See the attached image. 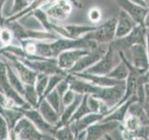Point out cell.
<instances>
[{
  "label": "cell",
  "instance_id": "1",
  "mask_svg": "<svg viewBox=\"0 0 149 140\" xmlns=\"http://www.w3.org/2000/svg\"><path fill=\"white\" fill-rule=\"evenodd\" d=\"M9 139L19 140H44L54 139L50 135L45 134L36 129L32 121L23 115L17 121L15 126L9 132Z\"/></svg>",
  "mask_w": 149,
  "mask_h": 140
},
{
  "label": "cell",
  "instance_id": "2",
  "mask_svg": "<svg viewBox=\"0 0 149 140\" xmlns=\"http://www.w3.org/2000/svg\"><path fill=\"white\" fill-rule=\"evenodd\" d=\"M121 61L120 52L114 49V47L109 44L108 50L102 57L96 62L91 67H88L86 71L87 73L94 74V75H108L110 71L116 64Z\"/></svg>",
  "mask_w": 149,
  "mask_h": 140
},
{
  "label": "cell",
  "instance_id": "3",
  "mask_svg": "<svg viewBox=\"0 0 149 140\" xmlns=\"http://www.w3.org/2000/svg\"><path fill=\"white\" fill-rule=\"evenodd\" d=\"M122 53L128 62L141 74L149 70V60L146 44H135Z\"/></svg>",
  "mask_w": 149,
  "mask_h": 140
},
{
  "label": "cell",
  "instance_id": "4",
  "mask_svg": "<svg viewBox=\"0 0 149 140\" xmlns=\"http://www.w3.org/2000/svg\"><path fill=\"white\" fill-rule=\"evenodd\" d=\"M126 91V80H120L118 84L113 86L102 87L101 92L97 95H94L101 99L109 107V113L118 107L120 101L125 94ZM108 113V114H109Z\"/></svg>",
  "mask_w": 149,
  "mask_h": 140
},
{
  "label": "cell",
  "instance_id": "5",
  "mask_svg": "<svg viewBox=\"0 0 149 140\" xmlns=\"http://www.w3.org/2000/svg\"><path fill=\"white\" fill-rule=\"evenodd\" d=\"M146 30L143 25L137 24L132 31L127 36L119 38H115L111 42V45L118 51H125L135 44H146Z\"/></svg>",
  "mask_w": 149,
  "mask_h": 140
},
{
  "label": "cell",
  "instance_id": "6",
  "mask_svg": "<svg viewBox=\"0 0 149 140\" xmlns=\"http://www.w3.org/2000/svg\"><path fill=\"white\" fill-rule=\"evenodd\" d=\"M23 63H24L28 67H30L34 71L37 73H43L50 76L53 74H62L66 76L68 74L66 71L61 68L58 65L57 58H44L41 57L38 59L28 60L20 58Z\"/></svg>",
  "mask_w": 149,
  "mask_h": 140
},
{
  "label": "cell",
  "instance_id": "7",
  "mask_svg": "<svg viewBox=\"0 0 149 140\" xmlns=\"http://www.w3.org/2000/svg\"><path fill=\"white\" fill-rule=\"evenodd\" d=\"M109 44H107V43L99 44L94 50H88L85 55H83L82 57L74 64V66L70 69L67 73L74 74V73H80V72L86 71L88 67H91V65H93L96 62H98V61L105 54L107 50H108Z\"/></svg>",
  "mask_w": 149,
  "mask_h": 140
},
{
  "label": "cell",
  "instance_id": "8",
  "mask_svg": "<svg viewBox=\"0 0 149 140\" xmlns=\"http://www.w3.org/2000/svg\"><path fill=\"white\" fill-rule=\"evenodd\" d=\"M0 90L22 110L31 108L32 107L24 100V98L10 85V83H9L8 78L7 65H6V63H5V61H0Z\"/></svg>",
  "mask_w": 149,
  "mask_h": 140
},
{
  "label": "cell",
  "instance_id": "9",
  "mask_svg": "<svg viewBox=\"0 0 149 140\" xmlns=\"http://www.w3.org/2000/svg\"><path fill=\"white\" fill-rule=\"evenodd\" d=\"M1 54L7 60V62L11 65V67L15 70V72L18 74V76L20 77L23 83L35 84L36 76L38 73L28 67L20 58H18L17 56L13 55L12 53L4 51V52H0V55Z\"/></svg>",
  "mask_w": 149,
  "mask_h": 140
},
{
  "label": "cell",
  "instance_id": "10",
  "mask_svg": "<svg viewBox=\"0 0 149 140\" xmlns=\"http://www.w3.org/2000/svg\"><path fill=\"white\" fill-rule=\"evenodd\" d=\"M73 7L74 5L70 0H52L42 7V8H45L44 10L49 19L63 22L71 14Z\"/></svg>",
  "mask_w": 149,
  "mask_h": 140
},
{
  "label": "cell",
  "instance_id": "11",
  "mask_svg": "<svg viewBox=\"0 0 149 140\" xmlns=\"http://www.w3.org/2000/svg\"><path fill=\"white\" fill-rule=\"evenodd\" d=\"M116 16H114L104 22L102 24L97 25V28L94 31L88 33V36L98 44H109L116 38Z\"/></svg>",
  "mask_w": 149,
  "mask_h": 140
},
{
  "label": "cell",
  "instance_id": "12",
  "mask_svg": "<svg viewBox=\"0 0 149 140\" xmlns=\"http://www.w3.org/2000/svg\"><path fill=\"white\" fill-rule=\"evenodd\" d=\"M121 123L116 120H100L88 126L87 130V140H100L104 139V137L111 131L119 126Z\"/></svg>",
  "mask_w": 149,
  "mask_h": 140
},
{
  "label": "cell",
  "instance_id": "13",
  "mask_svg": "<svg viewBox=\"0 0 149 140\" xmlns=\"http://www.w3.org/2000/svg\"><path fill=\"white\" fill-rule=\"evenodd\" d=\"M67 78L69 80L70 89L73 90L76 93L85 95V94H91V95H97L102 90V87L95 85L86 79L80 78L78 77L74 76L73 74H67Z\"/></svg>",
  "mask_w": 149,
  "mask_h": 140
},
{
  "label": "cell",
  "instance_id": "14",
  "mask_svg": "<svg viewBox=\"0 0 149 140\" xmlns=\"http://www.w3.org/2000/svg\"><path fill=\"white\" fill-rule=\"evenodd\" d=\"M22 112H23V115L27 117V118L32 121L33 124L36 126L37 130L45 134H48L54 137L53 134L55 131V126L49 123L48 121L43 118V116L40 114L38 109L35 108V107H31V108L23 109Z\"/></svg>",
  "mask_w": 149,
  "mask_h": 140
},
{
  "label": "cell",
  "instance_id": "15",
  "mask_svg": "<svg viewBox=\"0 0 149 140\" xmlns=\"http://www.w3.org/2000/svg\"><path fill=\"white\" fill-rule=\"evenodd\" d=\"M116 2L119 8L125 12H127L138 24L143 25V21L148 11V8L143 7L130 0H116Z\"/></svg>",
  "mask_w": 149,
  "mask_h": 140
},
{
  "label": "cell",
  "instance_id": "16",
  "mask_svg": "<svg viewBox=\"0 0 149 140\" xmlns=\"http://www.w3.org/2000/svg\"><path fill=\"white\" fill-rule=\"evenodd\" d=\"M88 51V50H84V49H73V50H64L57 56L58 65L62 69H63L64 71L68 72L74 66V64L83 55H85Z\"/></svg>",
  "mask_w": 149,
  "mask_h": 140
},
{
  "label": "cell",
  "instance_id": "17",
  "mask_svg": "<svg viewBox=\"0 0 149 140\" xmlns=\"http://www.w3.org/2000/svg\"><path fill=\"white\" fill-rule=\"evenodd\" d=\"M138 23L130 17L127 12L120 9L116 16V38L123 37L132 31Z\"/></svg>",
  "mask_w": 149,
  "mask_h": 140
},
{
  "label": "cell",
  "instance_id": "18",
  "mask_svg": "<svg viewBox=\"0 0 149 140\" xmlns=\"http://www.w3.org/2000/svg\"><path fill=\"white\" fill-rule=\"evenodd\" d=\"M104 114L91 112V113H88L85 116H83L82 118H80L76 121L68 123V125L74 133V135H76L78 132H80L82 130H86L88 126L92 125L93 123H97V121L102 120L104 119Z\"/></svg>",
  "mask_w": 149,
  "mask_h": 140
},
{
  "label": "cell",
  "instance_id": "19",
  "mask_svg": "<svg viewBox=\"0 0 149 140\" xmlns=\"http://www.w3.org/2000/svg\"><path fill=\"white\" fill-rule=\"evenodd\" d=\"M74 76L78 77L80 78L86 79V80L90 81L95 85H98L100 87H108L113 86L118 84L120 80H116L115 78H112L108 76H102V75H94L87 72H80V73H74Z\"/></svg>",
  "mask_w": 149,
  "mask_h": 140
},
{
  "label": "cell",
  "instance_id": "20",
  "mask_svg": "<svg viewBox=\"0 0 149 140\" xmlns=\"http://www.w3.org/2000/svg\"><path fill=\"white\" fill-rule=\"evenodd\" d=\"M36 108L38 109L40 114L43 116V118L51 125L56 126L59 123L60 119H61L60 113H58V112L49 104V102L47 101L45 98H43V99H41L39 101L38 106H37Z\"/></svg>",
  "mask_w": 149,
  "mask_h": 140
},
{
  "label": "cell",
  "instance_id": "21",
  "mask_svg": "<svg viewBox=\"0 0 149 140\" xmlns=\"http://www.w3.org/2000/svg\"><path fill=\"white\" fill-rule=\"evenodd\" d=\"M134 100H137L136 95L132 97L130 99L127 100L124 102L123 104H121L119 106H118L116 108H115L112 112H110L109 114H107L106 116L104 117V119L102 120L104 121H108V120H116L118 121V123H123L124 120L126 119V117L128 115V110H129V106L132 104V102Z\"/></svg>",
  "mask_w": 149,
  "mask_h": 140
},
{
  "label": "cell",
  "instance_id": "22",
  "mask_svg": "<svg viewBox=\"0 0 149 140\" xmlns=\"http://www.w3.org/2000/svg\"><path fill=\"white\" fill-rule=\"evenodd\" d=\"M119 52L121 56V61L106 76H108L112 78H115L116 80H126V78H128L130 73V66L128 61L124 57L123 53L121 51H119Z\"/></svg>",
  "mask_w": 149,
  "mask_h": 140
},
{
  "label": "cell",
  "instance_id": "23",
  "mask_svg": "<svg viewBox=\"0 0 149 140\" xmlns=\"http://www.w3.org/2000/svg\"><path fill=\"white\" fill-rule=\"evenodd\" d=\"M98 24H90V25H79V24H68L63 26L67 33L69 38H78L85 36L88 33L94 31Z\"/></svg>",
  "mask_w": 149,
  "mask_h": 140
},
{
  "label": "cell",
  "instance_id": "24",
  "mask_svg": "<svg viewBox=\"0 0 149 140\" xmlns=\"http://www.w3.org/2000/svg\"><path fill=\"white\" fill-rule=\"evenodd\" d=\"M4 61L7 65V75H8L9 83H10V85L22 96L23 93H24V83L22 81L20 77H19L18 74L15 72V70L11 67V65L7 62V60L5 58H4Z\"/></svg>",
  "mask_w": 149,
  "mask_h": 140
},
{
  "label": "cell",
  "instance_id": "25",
  "mask_svg": "<svg viewBox=\"0 0 149 140\" xmlns=\"http://www.w3.org/2000/svg\"><path fill=\"white\" fill-rule=\"evenodd\" d=\"M22 97L32 107L36 108L39 103V96L36 91L34 84H24V93Z\"/></svg>",
  "mask_w": 149,
  "mask_h": 140
},
{
  "label": "cell",
  "instance_id": "26",
  "mask_svg": "<svg viewBox=\"0 0 149 140\" xmlns=\"http://www.w3.org/2000/svg\"><path fill=\"white\" fill-rule=\"evenodd\" d=\"M128 115H132L135 117H138V118L141 120L142 123L143 124L146 123V120H147V115L146 112L144 110L143 106L139 103L137 100H134L132 102V104L129 106V110H128Z\"/></svg>",
  "mask_w": 149,
  "mask_h": 140
},
{
  "label": "cell",
  "instance_id": "27",
  "mask_svg": "<svg viewBox=\"0 0 149 140\" xmlns=\"http://www.w3.org/2000/svg\"><path fill=\"white\" fill-rule=\"evenodd\" d=\"M45 99L49 102V104L53 107V108L60 113V115L63 112V104H62V96L59 94L56 89L53 91L49 92L48 94L45 96Z\"/></svg>",
  "mask_w": 149,
  "mask_h": 140
},
{
  "label": "cell",
  "instance_id": "28",
  "mask_svg": "<svg viewBox=\"0 0 149 140\" xmlns=\"http://www.w3.org/2000/svg\"><path fill=\"white\" fill-rule=\"evenodd\" d=\"M54 139H60V140H73L76 139L74 133L70 128L68 124L61 126V127L55 128L54 134H53Z\"/></svg>",
  "mask_w": 149,
  "mask_h": 140
},
{
  "label": "cell",
  "instance_id": "29",
  "mask_svg": "<svg viewBox=\"0 0 149 140\" xmlns=\"http://www.w3.org/2000/svg\"><path fill=\"white\" fill-rule=\"evenodd\" d=\"M49 77V76H48V75H46V74H43V73H38L36 76L34 85H35L36 91L37 92V94H38L40 100L43 99L44 92H45V90L47 88V85H48Z\"/></svg>",
  "mask_w": 149,
  "mask_h": 140
},
{
  "label": "cell",
  "instance_id": "30",
  "mask_svg": "<svg viewBox=\"0 0 149 140\" xmlns=\"http://www.w3.org/2000/svg\"><path fill=\"white\" fill-rule=\"evenodd\" d=\"M87 95L88 94H85V95L83 96L82 100L80 102V104H79V106H77V108L76 109V111H74V113L73 114L72 118L70 119L69 123L79 120L80 118H82L83 116H85V115H87L88 113H91L90 107H88V106L87 104Z\"/></svg>",
  "mask_w": 149,
  "mask_h": 140
},
{
  "label": "cell",
  "instance_id": "31",
  "mask_svg": "<svg viewBox=\"0 0 149 140\" xmlns=\"http://www.w3.org/2000/svg\"><path fill=\"white\" fill-rule=\"evenodd\" d=\"M123 124H124L125 129L127 130L128 132H130V134H132V135H133V133L136 132V131L141 127V125L143 123L138 117H135L132 115H127Z\"/></svg>",
  "mask_w": 149,
  "mask_h": 140
},
{
  "label": "cell",
  "instance_id": "32",
  "mask_svg": "<svg viewBox=\"0 0 149 140\" xmlns=\"http://www.w3.org/2000/svg\"><path fill=\"white\" fill-rule=\"evenodd\" d=\"M67 76V75H66ZM66 76L62 74H53V75H50L49 77V81H48V85H47V88L45 90L44 92V95L43 98H45V96L48 94L49 92H50L51 91H53L54 89L56 88V86L58 85V83L62 80L63 78H64Z\"/></svg>",
  "mask_w": 149,
  "mask_h": 140
},
{
  "label": "cell",
  "instance_id": "33",
  "mask_svg": "<svg viewBox=\"0 0 149 140\" xmlns=\"http://www.w3.org/2000/svg\"><path fill=\"white\" fill-rule=\"evenodd\" d=\"M13 38H14V35L12 31L10 30V28L5 26L0 29V41L3 44V47L10 45L12 43Z\"/></svg>",
  "mask_w": 149,
  "mask_h": 140
},
{
  "label": "cell",
  "instance_id": "34",
  "mask_svg": "<svg viewBox=\"0 0 149 140\" xmlns=\"http://www.w3.org/2000/svg\"><path fill=\"white\" fill-rule=\"evenodd\" d=\"M102 12L99 7H93L88 12V19L92 24H97L102 20Z\"/></svg>",
  "mask_w": 149,
  "mask_h": 140
},
{
  "label": "cell",
  "instance_id": "35",
  "mask_svg": "<svg viewBox=\"0 0 149 140\" xmlns=\"http://www.w3.org/2000/svg\"><path fill=\"white\" fill-rule=\"evenodd\" d=\"M9 132H10V128L8 121L0 114V140L9 139Z\"/></svg>",
  "mask_w": 149,
  "mask_h": 140
},
{
  "label": "cell",
  "instance_id": "36",
  "mask_svg": "<svg viewBox=\"0 0 149 140\" xmlns=\"http://www.w3.org/2000/svg\"><path fill=\"white\" fill-rule=\"evenodd\" d=\"M35 0H14L13 3V7H12V10L11 13L16 14L19 13L20 11H22V9L26 8L29 5H31Z\"/></svg>",
  "mask_w": 149,
  "mask_h": 140
},
{
  "label": "cell",
  "instance_id": "37",
  "mask_svg": "<svg viewBox=\"0 0 149 140\" xmlns=\"http://www.w3.org/2000/svg\"><path fill=\"white\" fill-rule=\"evenodd\" d=\"M149 139V124H142L136 132L133 133V139Z\"/></svg>",
  "mask_w": 149,
  "mask_h": 140
},
{
  "label": "cell",
  "instance_id": "38",
  "mask_svg": "<svg viewBox=\"0 0 149 140\" xmlns=\"http://www.w3.org/2000/svg\"><path fill=\"white\" fill-rule=\"evenodd\" d=\"M77 93L74 92L73 90L69 89L67 92H65L64 94L62 96V104H63V109L64 106H66L68 105H70L71 103L76 99Z\"/></svg>",
  "mask_w": 149,
  "mask_h": 140
},
{
  "label": "cell",
  "instance_id": "39",
  "mask_svg": "<svg viewBox=\"0 0 149 140\" xmlns=\"http://www.w3.org/2000/svg\"><path fill=\"white\" fill-rule=\"evenodd\" d=\"M55 89L59 92V94L61 96H63L64 93H65V92H67L69 89H70V84H69V80H68L67 77H65L64 78H63L62 80H61L58 83V85L56 86Z\"/></svg>",
  "mask_w": 149,
  "mask_h": 140
},
{
  "label": "cell",
  "instance_id": "40",
  "mask_svg": "<svg viewBox=\"0 0 149 140\" xmlns=\"http://www.w3.org/2000/svg\"><path fill=\"white\" fill-rule=\"evenodd\" d=\"M76 139L77 140H82V139L87 140V130H82L80 132H78L76 134Z\"/></svg>",
  "mask_w": 149,
  "mask_h": 140
},
{
  "label": "cell",
  "instance_id": "41",
  "mask_svg": "<svg viewBox=\"0 0 149 140\" xmlns=\"http://www.w3.org/2000/svg\"><path fill=\"white\" fill-rule=\"evenodd\" d=\"M143 26L146 28V32H149V8H148V11L146 13V16L144 18V21H143Z\"/></svg>",
  "mask_w": 149,
  "mask_h": 140
},
{
  "label": "cell",
  "instance_id": "42",
  "mask_svg": "<svg viewBox=\"0 0 149 140\" xmlns=\"http://www.w3.org/2000/svg\"><path fill=\"white\" fill-rule=\"evenodd\" d=\"M146 51H147L148 60H149V32H146Z\"/></svg>",
  "mask_w": 149,
  "mask_h": 140
},
{
  "label": "cell",
  "instance_id": "43",
  "mask_svg": "<svg viewBox=\"0 0 149 140\" xmlns=\"http://www.w3.org/2000/svg\"><path fill=\"white\" fill-rule=\"evenodd\" d=\"M130 1H132V2H134V3L138 4V5H141V6H143V7H146V8H148L147 4H146V0H130Z\"/></svg>",
  "mask_w": 149,
  "mask_h": 140
},
{
  "label": "cell",
  "instance_id": "44",
  "mask_svg": "<svg viewBox=\"0 0 149 140\" xmlns=\"http://www.w3.org/2000/svg\"><path fill=\"white\" fill-rule=\"evenodd\" d=\"M146 2L147 6H148V8H149V0H146Z\"/></svg>",
  "mask_w": 149,
  "mask_h": 140
}]
</instances>
